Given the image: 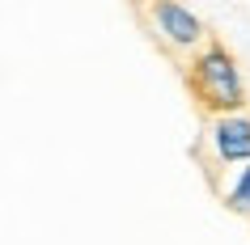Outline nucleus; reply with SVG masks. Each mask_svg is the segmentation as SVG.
<instances>
[{"mask_svg":"<svg viewBox=\"0 0 250 245\" xmlns=\"http://www.w3.org/2000/svg\"><path fill=\"white\" fill-rule=\"evenodd\" d=\"M187 80L208 114H229V110H246V80L242 68L221 42H208L204 51L187 59Z\"/></svg>","mask_w":250,"mask_h":245,"instance_id":"nucleus-1","label":"nucleus"},{"mask_svg":"<svg viewBox=\"0 0 250 245\" xmlns=\"http://www.w3.org/2000/svg\"><path fill=\"white\" fill-rule=\"evenodd\" d=\"M148 13V26L174 55H191L208 47V26L199 21V13L187 4V0H148L145 4Z\"/></svg>","mask_w":250,"mask_h":245,"instance_id":"nucleus-2","label":"nucleus"},{"mask_svg":"<svg viewBox=\"0 0 250 245\" xmlns=\"http://www.w3.org/2000/svg\"><path fill=\"white\" fill-rule=\"evenodd\" d=\"M204 148H208L212 165L237 169L250 161V114L246 110H229V114H212L204 127Z\"/></svg>","mask_w":250,"mask_h":245,"instance_id":"nucleus-3","label":"nucleus"},{"mask_svg":"<svg viewBox=\"0 0 250 245\" xmlns=\"http://www.w3.org/2000/svg\"><path fill=\"white\" fill-rule=\"evenodd\" d=\"M225 207L237 216H250V161L233 169V178L225 182Z\"/></svg>","mask_w":250,"mask_h":245,"instance_id":"nucleus-4","label":"nucleus"}]
</instances>
